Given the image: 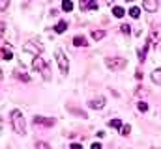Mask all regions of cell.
Wrapping results in <instances>:
<instances>
[{"label": "cell", "instance_id": "cell-1", "mask_svg": "<svg viewBox=\"0 0 161 149\" xmlns=\"http://www.w3.org/2000/svg\"><path fill=\"white\" fill-rule=\"evenodd\" d=\"M11 127L17 134H21V136L26 134V121H25V116L21 114V110L11 112Z\"/></svg>", "mask_w": 161, "mask_h": 149}, {"label": "cell", "instance_id": "cell-2", "mask_svg": "<svg viewBox=\"0 0 161 149\" xmlns=\"http://www.w3.org/2000/svg\"><path fill=\"white\" fill-rule=\"evenodd\" d=\"M32 65H34V69L43 76V80H49V78H51V65H49V60H45L43 56H36Z\"/></svg>", "mask_w": 161, "mask_h": 149}, {"label": "cell", "instance_id": "cell-3", "mask_svg": "<svg viewBox=\"0 0 161 149\" xmlns=\"http://www.w3.org/2000/svg\"><path fill=\"white\" fill-rule=\"evenodd\" d=\"M54 58H56V62H58L60 73L62 74L69 73V60H68V56H66V52H64L62 49H56V50H54Z\"/></svg>", "mask_w": 161, "mask_h": 149}, {"label": "cell", "instance_id": "cell-4", "mask_svg": "<svg viewBox=\"0 0 161 149\" xmlns=\"http://www.w3.org/2000/svg\"><path fill=\"white\" fill-rule=\"evenodd\" d=\"M25 52H28V54H32L36 58V56H40L41 52H43V45H41L40 41H34L32 39V41H28L25 45Z\"/></svg>", "mask_w": 161, "mask_h": 149}, {"label": "cell", "instance_id": "cell-5", "mask_svg": "<svg viewBox=\"0 0 161 149\" xmlns=\"http://www.w3.org/2000/svg\"><path fill=\"white\" fill-rule=\"evenodd\" d=\"M105 65H107L111 71H120V69H124V67L127 65V60H125V58H111V60L105 62Z\"/></svg>", "mask_w": 161, "mask_h": 149}, {"label": "cell", "instance_id": "cell-6", "mask_svg": "<svg viewBox=\"0 0 161 149\" xmlns=\"http://www.w3.org/2000/svg\"><path fill=\"white\" fill-rule=\"evenodd\" d=\"M88 106L92 110H101L105 106V97H96V99H90L88 101Z\"/></svg>", "mask_w": 161, "mask_h": 149}, {"label": "cell", "instance_id": "cell-7", "mask_svg": "<svg viewBox=\"0 0 161 149\" xmlns=\"http://www.w3.org/2000/svg\"><path fill=\"white\" fill-rule=\"evenodd\" d=\"M34 125L53 127V125H54V119H49V117H43V116H36V117H34Z\"/></svg>", "mask_w": 161, "mask_h": 149}, {"label": "cell", "instance_id": "cell-8", "mask_svg": "<svg viewBox=\"0 0 161 149\" xmlns=\"http://www.w3.org/2000/svg\"><path fill=\"white\" fill-rule=\"evenodd\" d=\"M142 8L150 13H154L158 9V0H142Z\"/></svg>", "mask_w": 161, "mask_h": 149}, {"label": "cell", "instance_id": "cell-9", "mask_svg": "<svg viewBox=\"0 0 161 149\" xmlns=\"http://www.w3.org/2000/svg\"><path fill=\"white\" fill-rule=\"evenodd\" d=\"M152 82H154L156 86H161V67L152 71Z\"/></svg>", "mask_w": 161, "mask_h": 149}, {"label": "cell", "instance_id": "cell-10", "mask_svg": "<svg viewBox=\"0 0 161 149\" xmlns=\"http://www.w3.org/2000/svg\"><path fill=\"white\" fill-rule=\"evenodd\" d=\"M66 30H68V23H66V21H60V23L54 26V32H56V34H64Z\"/></svg>", "mask_w": 161, "mask_h": 149}, {"label": "cell", "instance_id": "cell-11", "mask_svg": "<svg viewBox=\"0 0 161 149\" xmlns=\"http://www.w3.org/2000/svg\"><path fill=\"white\" fill-rule=\"evenodd\" d=\"M73 43H75V47H86L88 43H86V37L82 36H75L73 37Z\"/></svg>", "mask_w": 161, "mask_h": 149}, {"label": "cell", "instance_id": "cell-12", "mask_svg": "<svg viewBox=\"0 0 161 149\" xmlns=\"http://www.w3.org/2000/svg\"><path fill=\"white\" fill-rule=\"evenodd\" d=\"M113 15L120 19V17H124V15H125V11H124V8H120V6H116V8H113Z\"/></svg>", "mask_w": 161, "mask_h": 149}, {"label": "cell", "instance_id": "cell-13", "mask_svg": "<svg viewBox=\"0 0 161 149\" xmlns=\"http://www.w3.org/2000/svg\"><path fill=\"white\" fill-rule=\"evenodd\" d=\"M0 56H2L4 60H11V58H13V54H11L9 49H8V50H6V49H0Z\"/></svg>", "mask_w": 161, "mask_h": 149}, {"label": "cell", "instance_id": "cell-14", "mask_svg": "<svg viewBox=\"0 0 161 149\" xmlns=\"http://www.w3.org/2000/svg\"><path fill=\"white\" fill-rule=\"evenodd\" d=\"M90 36H92V39L97 41V39H103V37H105V32H103V30H94Z\"/></svg>", "mask_w": 161, "mask_h": 149}, {"label": "cell", "instance_id": "cell-15", "mask_svg": "<svg viewBox=\"0 0 161 149\" xmlns=\"http://www.w3.org/2000/svg\"><path fill=\"white\" fill-rule=\"evenodd\" d=\"M62 9H64V11H71V9H73V2H71V0H64V2H62Z\"/></svg>", "mask_w": 161, "mask_h": 149}, {"label": "cell", "instance_id": "cell-16", "mask_svg": "<svg viewBox=\"0 0 161 149\" xmlns=\"http://www.w3.org/2000/svg\"><path fill=\"white\" fill-rule=\"evenodd\" d=\"M129 15H131L133 19H139V17H141V9H139L137 6H133V8L129 9Z\"/></svg>", "mask_w": 161, "mask_h": 149}, {"label": "cell", "instance_id": "cell-17", "mask_svg": "<svg viewBox=\"0 0 161 149\" xmlns=\"http://www.w3.org/2000/svg\"><path fill=\"white\" fill-rule=\"evenodd\" d=\"M129 132H131V127H129V125H122L120 127V134L122 136H127Z\"/></svg>", "mask_w": 161, "mask_h": 149}, {"label": "cell", "instance_id": "cell-18", "mask_svg": "<svg viewBox=\"0 0 161 149\" xmlns=\"http://www.w3.org/2000/svg\"><path fill=\"white\" fill-rule=\"evenodd\" d=\"M109 125H111V127H116V129H120V127H122V121H120V119H113Z\"/></svg>", "mask_w": 161, "mask_h": 149}, {"label": "cell", "instance_id": "cell-19", "mask_svg": "<svg viewBox=\"0 0 161 149\" xmlns=\"http://www.w3.org/2000/svg\"><path fill=\"white\" fill-rule=\"evenodd\" d=\"M36 149H51V147H49V144H45V142H38V144H36Z\"/></svg>", "mask_w": 161, "mask_h": 149}, {"label": "cell", "instance_id": "cell-20", "mask_svg": "<svg viewBox=\"0 0 161 149\" xmlns=\"http://www.w3.org/2000/svg\"><path fill=\"white\" fill-rule=\"evenodd\" d=\"M9 6V0H0V11H4Z\"/></svg>", "mask_w": 161, "mask_h": 149}, {"label": "cell", "instance_id": "cell-21", "mask_svg": "<svg viewBox=\"0 0 161 149\" xmlns=\"http://www.w3.org/2000/svg\"><path fill=\"white\" fill-rule=\"evenodd\" d=\"M4 34H6V23H0V39H4Z\"/></svg>", "mask_w": 161, "mask_h": 149}, {"label": "cell", "instance_id": "cell-22", "mask_svg": "<svg viewBox=\"0 0 161 149\" xmlns=\"http://www.w3.org/2000/svg\"><path fill=\"white\" fill-rule=\"evenodd\" d=\"M137 108H139L141 112H146V110H148V105H146V103H139V105H137Z\"/></svg>", "mask_w": 161, "mask_h": 149}, {"label": "cell", "instance_id": "cell-23", "mask_svg": "<svg viewBox=\"0 0 161 149\" xmlns=\"http://www.w3.org/2000/svg\"><path fill=\"white\" fill-rule=\"evenodd\" d=\"M120 30L124 32V34H129V30H131V28H129L127 24H122V28H120Z\"/></svg>", "mask_w": 161, "mask_h": 149}, {"label": "cell", "instance_id": "cell-24", "mask_svg": "<svg viewBox=\"0 0 161 149\" xmlns=\"http://www.w3.org/2000/svg\"><path fill=\"white\" fill-rule=\"evenodd\" d=\"M90 149H101V144H96V142H94V144H92V147Z\"/></svg>", "mask_w": 161, "mask_h": 149}, {"label": "cell", "instance_id": "cell-25", "mask_svg": "<svg viewBox=\"0 0 161 149\" xmlns=\"http://www.w3.org/2000/svg\"><path fill=\"white\" fill-rule=\"evenodd\" d=\"M88 8H90V9H94V8H97V4H96V2H90V4H88Z\"/></svg>", "mask_w": 161, "mask_h": 149}, {"label": "cell", "instance_id": "cell-26", "mask_svg": "<svg viewBox=\"0 0 161 149\" xmlns=\"http://www.w3.org/2000/svg\"><path fill=\"white\" fill-rule=\"evenodd\" d=\"M71 149H82V147H80L79 144H73V146H71Z\"/></svg>", "mask_w": 161, "mask_h": 149}, {"label": "cell", "instance_id": "cell-27", "mask_svg": "<svg viewBox=\"0 0 161 149\" xmlns=\"http://www.w3.org/2000/svg\"><path fill=\"white\" fill-rule=\"evenodd\" d=\"M2 129H4V121L0 119V134H2Z\"/></svg>", "mask_w": 161, "mask_h": 149}, {"label": "cell", "instance_id": "cell-28", "mask_svg": "<svg viewBox=\"0 0 161 149\" xmlns=\"http://www.w3.org/2000/svg\"><path fill=\"white\" fill-rule=\"evenodd\" d=\"M2 78H4V73H2V69H0V80H2Z\"/></svg>", "mask_w": 161, "mask_h": 149}]
</instances>
